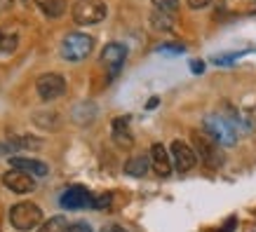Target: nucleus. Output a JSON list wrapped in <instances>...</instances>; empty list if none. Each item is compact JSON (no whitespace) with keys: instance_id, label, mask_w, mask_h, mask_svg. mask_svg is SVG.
Wrapping results in <instances>:
<instances>
[{"instance_id":"12","label":"nucleus","mask_w":256,"mask_h":232,"mask_svg":"<svg viewBox=\"0 0 256 232\" xmlns=\"http://www.w3.org/2000/svg\"><path fill=\"white\" fill-rule=\"evenodd\" d=\"M10 164H12V169H19V171H26V174H31L33 178H45L50 174V167L45 162H40V160H33V157H10Z\"/></svg>"},{"instance_id":"10","label":"nucleus","mask_w":256,"mask_h":232,"mask_svg":"<svg viewBox=\"0 0 256 232\" xmlns=\"http://www.w3.org/2000/svg\"><path fill=\"white\" fill-rule=\"evenodd\" d=\"M124 59H127V47L122 42H108L101 49V66H106L110 75H116L122 68Z\"/></svg>"},{"instance_id":"17","label":"nucleus","mask_w":256,"mask_h":232,"mask_svg":"<svg viewBox=\"0 0 256 232\" xmlns=\"http://www.w3.org/2000/svg\"><path fill=\"white\" fill-rule=\"evenodd\" d=\"M38 228H40L38 232H66L68 221L64 216H52V218H47V221H42Z\"/></svg>"},{"instance_id":"15","label":"nucleus","mask_w":256,"mask_h":232,"mask_svg":"<svg viewBox=\"0 0 256 232\" xmlns=\"http://www.w3.org/2000/svg\"><path fill=\"white\" fill-rule=\"evenodd\" d=\"M94 117H96V106L92 101H82V103H78L73 108V120L78 124H90Z\"/></svg>"},{"instance_id":"27","label":"nucleus","mask_w":256,"mask_h":232,"mask_svg":"<svg viewBox=\"0 0 256 232\" xmlns=\"http://www.w3.org/2000/svg\"><path fill=\"white\" fill-rule=\"evenodd\" d=\"M188 5L193 9H204V7H210L212 5V0H188Z\"/></svg>"},{"instance_id":"2","label":"nucleus","mask_w":256,"mask_h":232,"mask_svg":"<svg viewBox=\"0 0 256 232\" xmlns=\"http://www.w3.org/2000/svg\"><path fill=\"white\" fill-rule=\"evenodd\" d=\"M92 49H94V38L92 35L76 31V33H68V35L62 40V49H59V52H62V56L66 59V61L80 63L92 54Z\"/></svg>"},{"instance_id":"23","label":"nucleus","mask_w":256,"mask_h":232,"mask_svg":"<svg viewBox=\"0 0 256 232\" xmlns=\"http://www.w3.org/2000/svg\"><path fill=\"white\" fill-rule=\"evenodd\" d=\"M158 7V12H164V14H174L178 7V0H150Z\"/></svg>"},{"instance_id":"3","label":"nucleus","mask_w":256,"mask_h":232,"mask_svg":"<svg viewBox=\"0 0 256 232\" xmlns=\"http://www.w3.org/2000/svg\"><path fill=\"white\" fill-rule=\"evenodd\" d=\"M10 223L19 232L36 230L42 223V209L36 202H19V204H14L10 209Z\"/></svg>"},{"instance_id":"9","label":"nucleus","mask_w":256,"mask_h":232,"mask_svg":"<svg viewBox=\"0 0 256 232\" xmlns=\"http://www.w3.org/2000/svg\"><path fill=\"white\" fill-rule=\"evenodd\" d=\"M2 186L16 195H26V193H33V190H36V178H33L31 174H26V171L10 169L2 174Z\"/></svg>"},{"instance_id":"5","label":"nucleus","mask_w":256,"mask_h":232,"mask_svg":"<svg viewBox=\"0 0 256 232\" xmlns=\"http://www.w3.org/2000/svg\"><path fill=\"white\" fill-rule=\"evenodd\" d=\"M193 150L198 155V160L204 162L210 169H218L224 164V155L218 153V143L210 139L204 132H193Z\"/></svg>"},{"instance_id":"14","label":"nucleus","mask_w":256,"mask_h":232,"mask_svg":"<svg viewBox=\"0 0 256 232\" xmlns=\"http://www.w3.org/2000/svg\"><path fill=\"white\" fill-rule=\"evenodd\" d=\"M148 167H150L148 155H134V157H130V160L124 162V174H127V176H134V178H141V176H146Z\"/></svg>"},{"instance_id":"29","label":"nucleus","mask_w":256,"mask_h":232,"mask_svg":"<svg viewBox=\"0 0 256 232\" xmlns=\"http://www.w3.org/2000/svg\"><path fill=\"white\" fill-rule=\"evenodd\" d=\"M101 232H127V230H124L122 225H108V228H104Z\"/></svg>"},{"instance_id":"16","label":"nucleus","mask_w":256,"mask_h":232,"mask_svg":"<svg viewBox=\"0 0 256 232\" xmlns=\"http://www.w3.org/2000/svg\"><path fill=\"white\" fill-rule=\"evenodd\" d=\"M36 5L50 19H56V16H62L66 12V0H36Z\"/></svg>"},{"instance_id":"8","label":"nucleus","mask_w":256,"mask_h":232,"mask_svg":"<svg viewBox=\"0 0 256 232\" xmlns=\"http://www.w3.org/2000/svg\"><path fill=\"white\" fill-rule=\"evenodd\" d=\"M92 197H94V195L90 193L87 188H82V186H70L68 190H64L59 204H62L64 209H68V211L92 209Z\"/></svg>"},{"instance_id":"11","label":"nucleus","mask_w":256,"mask_h":232,"mask_svg":"<svg viewBox=\"0 0 256 232\" xmlns=\"http://www.w3.org/2000/svg\"><path fill=\"white\" fill-rule=\"evenodd\" d=\"M148 160H150V167L156 171L158 176H172V157H170V150L162 146V143H153L150 146V155H148Z\"/></svg>"},{"instance_id":"13","label":"nucleus","mask_w":256,"mask_h":232,"mask_svg":"<svg viewBox=\"0 0 256 232\" xmlns=\"http://www.w3.org/2000/svg\"><path fill=\"white\" fill-rule=\"evenodd\" d=\"M113 141H116V146L124 148V150L134 146V136H132V129H130V117H116L113 120Z\"/></svg>"},{"instance_id":"25","label":"nucleus","mask_w":256,"mask_h":232,"mask_svg":"<svg viewBox=\"0 0 256 232\" xmlns=\"http://www.w3.org/2000/svg\"><path fill=\"white\" fill-rule=\"evenodd\" d=\"M66 232H94V230L90 228V223H85V221H78V223H70L68 228H66Z\"/></svg>"},{"instance_id":"28","label":"nucleus","mask_w":256,"mask_h":232,"mask_svg":"<svg viewBox=\"0 0 256 232\" xmlns=\"http://www.w3.org/2000/svg\"><path fill=\"white\" fill-rule=\"evenodd\" d=\"M233 228H238V218H228L226 225L221 228V232H233Z\"/></svg>"},{"instance_id":"24","label":"nucleus","mask_w":256,"mask_h":232,"mask_svg":"<svg viewBox=\"0 0 256 232\" xmlns=\"http://www.w3.org/2000/svg\"><path fill=\"white\" fill-rule=\"evenodd\" d=\"M158 52H162V54H184L186 45H178V42H174V45H160Z\"/></svg>"},{"instance_id":"21","label":"nucleus","mask_w":256,"mask_h":232,"mask_svg":"<svg viewBox=\"0 0 256 232\" xmlns=\"http://www.w3.org/2000/svg\"><path fill=\"white\" fill-rule=\"evenodd\" d=\"M150 21L158 31H172V14H164V12H156L150 16Z\"/></svg>"},{"instance_id":"30","label":"nucleus","mask_w":256,"mask_h":232,"mask_svg":"<svg viewBox=\"0 0 256 232\" xmlns=\"http://www.w3.org/2000/svg\"><path fill=\"white\" fill-rule=\"evenodd\" d=\"M190 70H193V73H202V70H204V63H202V61H193V63H190Z\"/></svg>"},{"instance_id":"6","label":"nucleus","mask_w":256,"mask_h":232,"mask_svg":"<svg viewBox=\"0 0 256 232\" xmlns=\"http://www.w3.org/2000/svg\"><path fill=\"white\" fill-rule=\"evenodd\" d=\"M36 89H38V96L42 101H54L66 94V77L59 73H45L38 77Z\"/></svg>"},{"instance_id":"22","label":"nucleus","mask_w":256,"mask_h":232,"mask_svg":"<svg viewBox=\"0 0 256 232\" xmlns=\"http://www.w3.org/2000/svg\"><path fill=\"white\" fill-rule=\"evenodd\" d=\"M110 202H113V195H110V193L94 195V197H92V209L106 211V209H110Z\"/></svg>"},{"instance_id":"4","label":"nucleus","mask_w":256,"mask_h":232,"mask_svg":"<svg viewBox=\"0 0 256 232\" xmlns=\"http://www.w3.org/2000/svg\"><path fill=\"white\" fill-rule=\"evenodd\" d=\"M108 14V7L104 0H78L73 5V21L80 26H94L101 23Z\"/></svg>"},{"instance_id":"7","label":"nucleus","mask_w":256,"mask_h":232,"mask_svg":"<svg viewBox=\"0 0 256 232\" xmlns=\"http://www.w3.org/2000/svg\"><path fill=\"white\" fill-rule=\"evenodd\" d=\"M170 157H172V167L178 171V174H186L198 164V155L188 143L184 141H172L170 146Z\"/></svg>"},{"instance_id":"26","label":"nucleus","mask_w":256,"mask_h":232,"mask_svg":"<svg viewBox=\"0 0 256 232\" xmlns=\"http://www.w3.org/2000/svg\"><path fill=\"white\" fill-rule=\"evenodd\" d=\"M242 54H226V56H214V63H218V66H226V63H233L235 59H240Z\"/></svg>"},{"instance_id":"1","label":"nucleus","mask_w":256,"mask_h":232,"mask_svg":"<svg viewBox=\"0 0 256 232\" xmlns=\"http://www.w3.org/2000/svg\"><path fill=\"white\" fill-rule=\"evenodd\" d=\"M204 134L214 139L218 146L224 148H233L238 143V127L233 124V120H228L224 115H207L202 120Z\"/></svg>"},{"instance_id":"20","label":"nucleus","mask_w":256,"mask_h":232,"mask_svg":"<svg viewBox=\"0 0 256 232\" xmlns=\"http://www.w3.org/2000/svg\"><path fill=\"white\" fill-rule=\"evenodd\" d=\"M33 122L40 124V127H47V129H54L59 124V117H56V113H36Z\"/></svg>"},{"instance_id":"19","label":"nucleus","mask_w":256,"mask_h":232,"mask_svg":"<svg viewBox=\"0 0 256 232\" xmlns=\"http://www.w3.org/2000/svg\"><path fill=\"white\" fill-rule=\"evenodd\" d=\"M12 146L24 148V150H38V148H42V139H38V136H12Z\"/></svg>"},{"instance_id":"18","label":"nucleus","mask_w":256,"mask_h":232,"mask_svg":"<svg viewBox=\"0 0 256 232\" xmlns=\"http://www.w3.org/2000/svg\"><path fill=\"white\" fill-rule=\"evenodd\" d=\"M19 45V38L16 33H8V31H0V54H12Z\"/></svg>"}]
</instances>
